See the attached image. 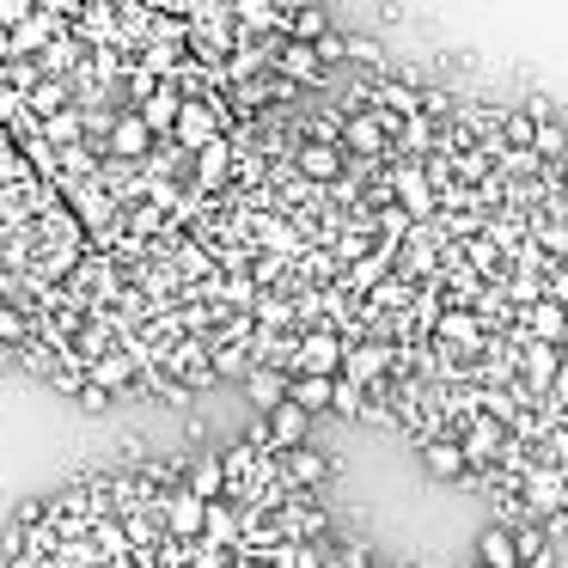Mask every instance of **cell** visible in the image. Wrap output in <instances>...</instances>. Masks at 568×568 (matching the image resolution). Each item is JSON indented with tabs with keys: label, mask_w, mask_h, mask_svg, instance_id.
<instances>
[{
	"label": "cell",
	"mask_w": 568,
	"mask_h": 568,
	"mask_svg": "<svg viewBox=\"0 0 568 568\" xmlns=\"http://www.w3.org/2000/svg\"><path fill=\"white\" fill-rule=\"evenodd\" d=\"M287 397H294L300 409H312V416H331V397H336V379L331 373H294V385H287Z\"/></svg>",
	"instance_id": "obj_18"
},
{
	"label": "cell",
	"mask_w": 568,
	"mask_h": 568,
	"mask_svg": "<svg viewBox=\"0 0 568 568\" xmlns=\"http://www.w3.org/2000/svg\"><path fill=\"white\" fill-rule=\"evenodd\" d=\"M239 385H245V404L257 409V416H270L275 404H287V385H294V373H287V367H270V361H257V367H251Z\"/></svg>",
	"instance_id": "obj_8"
},
{
	"label": "cell",
	"mask_w": 568,
	"mask_h": 568,
	"mask_svg": "<svg viewBox=\"0 0 568 568\" xmlns=\"http://www.w3.org/2000/svg\"><path fill=\"white\" fill-rule=\"evenodd\" d=\"M348 62H361V68H367V62H379V43H367V38H348Z\"/></svg>",
	"instance_id": "obj_39"
},
{
	"label": "cell",
	"mask_w": 568,
	"mask_h": 568,
	"mask_svg": "<svg viewBox=\"0 0 568 568\" xmlns=\"http://www.w3.org/2000/svg\"><path fill=\"white\" fill-rule=\"evenodd\" d=\"M74 214H87L92 233H111V221H116V196H104L99 184H74Z\"/></svg>",
	"instance_id": "obj_22"
},
{
	"label": "cell",
	"mask_w": 568,
	"mask_h": 568,
	"mask_svg": "<svg viewBox=\"0 0 568 568\" xmlns=\"http://www.w3.org/2000/svg\"><path fill=\"white\" fill-rule=\"evenodd\" d=\"M324 31H331V13H324L318 0H300L294 13H287V38H300V43H318Z\"/></svg>",
	"instance_id": "obj_26"
},
{
	"label": "cell",
	"mask_w": 568,
	"mask_h": 568,
	"mask_svg": "<svg viewBox=\"0 0 568 568\" xmlns=\"http://www.w3.org/2000/svg\"><path fill=\"white\" fill-rule=\"evenodd\" d=\"M331 477H336V458L318 453V446H294V453H282V483L294 495H318Z\"/></svg>",
	"instance_id": "obj_4"
},
{
	"label": "cell",
	"mask_w": 568,
	"mask_h": 568,
	"mask_svg": "<svg viewBox=\"0 0 568 568\" xmlns=\"http://www.w3.org/2000/svg\"><path fill=\"white\" fill-rule=\"evenodd\" d=\"M275 74L294 80V87H318V80H324V62H318V50H312V43L287 38L282 50H275Z\"/></svg>",
	"instance_id": "obj_15"
},
{
	"label": "cell",
	"mask_w": 568,
	"mask_h": 568,
	"mask_svg": "<svg viewBox=\"0 0 568 568\" xmlns=\"http://www.w3.org/2000/svg\"><path fill=\"white\" fill-rule=\"evenodd\" d=\"M550 111H556V104H550V99H544V92H538V99H531V104H526V116H531V123H550Z\"/></svg>",
	"instance_id": "obj_40"
},
{
	"label": "cell",
	"mask_w": 568,
	"mask_h": 568,
	"mask_svg": "<svg viewBox=\"0 0 568 568\" xmlns=\"http://www.w3.org/2000/svg\"><path fill=\"white\" fill-rule=\"evenodd\" d=\"M153 153V129H148V116L141 111H123L111 123V160L116 165H141Z\"/></svg>",
	"instance_id": "obj_9"
},
{
	"label": "cell",
	"mask_w": 568,
	"mask_h": 568,
	"mask_svg": "<svg viewBox=\"0 0 568 568\" xmlns=\"http://www.w3.org/2000/svg\"><path fill=\"white\" fill-rule=\"evenodd\" d=\"M74 404H80V409H87V416H104V409H111V404H116V392H104V385H99V379H87V385H80V397H74Z\"/></svg>",
	"instance_id": "obj_33"
},
{
	"label": "cell",
	"mask_w": 568,
	"mask_h": 568,
	"mask_svg": "<svg viewBox=\"0 0 568 568\" xmlns=\"http://www.w3.org/2000/svg\"><path fill=\"white\" fill-rule=\"evenodd\" d=\"M294 172L306 178V184H336V178H343V153H336L331 141H306V148L294 153Z\"/></svg>",
	"instance_id": "obj_16"
},
{
	"label": "cell",
	"mask_w": 568,
	"mask_h": 568,
	"mask_svg": "<svg viewBox=\"0 0 568 568\" xmlns=\"http://www.w3.org/2000/svg\"><path fill=\"white\" fill-rule=\"evenodd\" d=\"M26 19H31V0H0V26L7 31H19Z\"/></svg>",
	"instance_id": "obj_37"
},
{
	"label": "cell",
	"mask_w": 568,
	"mask_h": 568,
	"mask_svg": "<svg viewBox=\"0 0 568 568\" xmlns=\"http://www.w3.org/2000/svg\"><path fill=\"white\" fill-rule=\"evenodd\" d=\"M13 55H19V38H13V31H7V26H0V68L13 62Z\"/></svg>",
	"instance_id": "obj_41"
},
{
	"label": "cell",
	"mask_w": 568,
	"mask_h": 568,
	"mask_svg": "<svg viewBox=\"0 0 568 568\" xmlns=\"http://www.w3.org/2000/svg\"><path fill=\"white\" fill-rule=\"evenodd\" d=\"M312 50H318V62H324V68H336V62H348V38H343V31H324V38H318V43H312Z\"/></svg>",
	"instance_id": "obj_35"
},
{
	"label": "cell",
	"mask_w": 568,
	"mask_h": 568,
	"mask_svg": "<svg viewBox=\"0 0 568 568\" xmlns=\"http://www.w3.org/2000/svg\"><path fill=\"white\" fill-rule=\"evenodd\" d=\"M43 123H50V141L74 148V135H80V111H55V116H43Z\"/></svg>",
	"instance_id": "obj_36"
},
{
	"label": "cell",
	"mask_w": 568,
	"mask_h": 568,
	"mask_svg": "<svg viewBox=\"0 0 568 568\" xmlns=\"http://www.w3.org/2000/svg\"><path fill=\"white\" fill-rule=\"evenodd\" d=\"M477 562H483V568H519L514 526H483V531H477Z\"/></svg>",
	"instance_id": "obj_20"
},
{
	"label": "cell",
	"mask_w": 568,
	"mask_h": 568,
	"mask_svg": "<svg viewBox=\"0 0 568 568\" xmlns=\"http://www.w3.org/2000/svg\"><path fill=\"white\" fill-rule=\"evenodd\" d=\"M0 568H55V562H43V556H13V562H0Z\"/></svg>",
	"instance_id": "obj_42"
},
{
	"label": "cell",
	"mask_w": 568,
	"mask_h": 568,
	"mask_svg": "<svg viewBox=\"0 0 568 568\" xmlns=\"http://www.w3.org/2000/svg\"><path fill=\"white\" fill-rule=\"evenodd\" d=\"M209 141H221V116H214V104L184 99V111H178V148H184V153H202Z\"/></svg>",
	"instance_id": "obj_12"
},
{
	"label": "cell",
	"mask_w": 568,
	"mask_h": 568,
	"mask_svg": "<svg viewBox=\"0 0 568 568\" xmlns=\"http://www.w3.org/2000/svg\"><path fill=\"white\" fill-rule=\"evenodd\" d=\"M531 148H538L544 160H556V153L568 148V129H562V123H556V116H550V123H538V135H531Z\"/></svg>",
	"instance_id": "obj_32"
},
{
	"label": "cell",
	"mask_w": 568,
	"mask_h": 568,
	"mask_svg": "<svg viewBox=\"0 0 568 568\" xmlns=\"http://www.w3.org/2000/svg\"><path fill=\"white\" fill-rule=\"evenodd\" d=\"M263 422H270L275 453H294V446H312V428H318V416H312V409H300L294 397H287V404H275Z\"/></svg>",
	"instance_id": "obj_7"
},
{
	"label": "cell",
	"mask_w": 568,
	"mask_h": 568,
	"mask_svg": "<svg viewBox=\"0 0 568 568\" xmlns=\"http://www.w3.org/2000/svg\"><path fill=\"white\" fill-rule=\"evenodd\" d=\"M239 26L245 31H275V26H287V7H275V0H239Z\"/></svg>",
	"instance_id": "obj_28"
},
{
	"label": "cell",
	"mask_w": 568,
	"mask_h": 568,
	"mask_svg": "<svg viewBox=\"0 0 568 568\" xmlns=\"http://www.w3.org/2000/svg\"><path fill=\"white\" fill-rule=\"evenodd\" d=\"M209 361L221 379H245L251 367H257V355H251V343H226V336H209Z\"/></svg>",
	"instance_id": "obj_21"
},
{
	"label": "cell",
	"mask_w": 568,
	"mask_h": 568,
	"mask_svg": "<svg viewBox=\"0 0 568 568\" xmlns=\"http://www.w3.org/2000/svg\"><path fill=\"white\" fill-rule=\"evenodd\" d=\"M26 104H31V116H55V111H68V87L62 80H38L26 92Z\"/></svg>",
	"instance_id": "obj_29"
},
{
	"label": "cell",
	"mask_w": 568,
	"mask_h": 568,
	"mask_svg": "<svg viewBox=\"0 0 568 568\" xmlns=\"http://www.w3.org/2000/svg\"><path fill=\"white\" fill-rule=\"evenodd\" d=\"M562 367H568V361H562V343H538V336H526V343H519V379H526V385L550 392Z\"/></svg>",
	"instance_id": "obj_10"
},
{
	"label": "cell",
	"mask_w": 568,
	"mask_h": 568,
	"mask_svg": "<svg viewBox=\"0 0 568 568\" xmlns=\"http://www.w3.org/2000/svg\"><path fill=\"white\" fill-rule=\"evenodd\" d=\"M331 416L336 422H367V385L336 373V397H331Z\"/></svg>",
	"instance_id": "obj_25"
},
{
	"label": "cell",
	"mask_w": 568,
	"mask_h": 568,
	"mask_svg": "<svg viewBox=\"0 0 568 568\" xmlns=\"http://www.w3.org/2000/svg\"><path fill=\"white\" fill-rule=\"evenodd\" d=\"M519 495H526L531 519H550L568 507V483H562V465H550V458H538V465L519 477Z\"/></svg>",
	"instance_id": "obj_3"
},
{
	"label": "cell",
	"mask_w": 568,
	"mask_h": 568,
	"mask_svg": "<svg viewBox=\"0 0 568 568\" xmlns=\"http://www.w3.org/2000/svg\"><path fill=\"white\" fill-rule=\"evenodd\" d=\"M26 550H31L26 519H7V531H0V562H13V556H26Z\"/></svg>",
	"instance_id": "obj_31"
},
{
	"label": "cell",
	"mask_w": 568,
	"mask_h": 568,
	"mask_svg": "<svg viewBox=\"0 0 568 568\" xmlns=\"http://www.w3.org/2000/svg\"><path fill=\"white\" fill-rule=\"evenodd\" d=\"M160 514H165V531H172V538L202 544V526H209V501H202V495H190L184 483H178V489L160 495Z\"/></svg>",
	"instance_id": "obj_5"
},
{
	"label": "cell",
	"mask_w": 568,
	"mask_h": 568,
	"mask_svg": "<svg viewBox=\"0 0 568 568\" xmlns=\"http://www.w3.org/2000/svg\"><path fill=\"white\" fill-rule=\"evenodd\" d=\"M343 148L355 153V160L373 165V160H385V148H392V129H385L373 111H355V116L343 123Z\"/></svg>",
	"instance_id": "obj_11"
},
{
	"label": "cell",
	"mask_w": 568,
	"mask_h": 568,
	"mask_svg": "<svg viewBox=\"0 0 568 568\" xmlns=\"http://www.w3.org/2000/svg\"><path fill=\"white\" fill-rule=\"evenodd\" d=\"M87 379H99L104 392H141V361L129 355V348H111V355H99V361H87Z\"/></svg>",
	"instance_id": "obj_13"
},
{
	"label": "cell",
	"mask_w": 568,
	"mask_h": 568,
	"mask_svg": "<svg viewBox=\"0 0 568 568\" xmlns=\"http://www.w3.org/2000/svg\"><path fill=\"white\" fill-rule=\"evenodd\" d=\"M184 489L202 495V501H221V495H226V465H221V453H190Z\"/></svg>",
	"instance_id": "obj_17"
},
{
	"label": "cell",
	"mask_w": 568,
	"mask_h": 568,
	"mask_svg": "<svg viewBox=\"0 0 568 568\" xmlns=\"http://www.w3.org/2000/svg\"><path fill=\"white\" fill-rule=\"evenodd\" d=\"M153 92H160V68H129V99L148 104Z\"/></svg>",
	"instance_id": "obj_34"
},
{
	"label": "cell",
	"mask_w": 568,
	"mask_h": 568,
	"mask_svg": "<svg viewBox=\"0 0 568 568\" xmlns=\"http://www.w3.org/2000/svg\"><path fill=\"white\" fill-rule=\"evenodd\" d=\"M13 38H19V50H50V38H55V19H50V13H31L26 26L13 31Z\"/></svg>",
	"instance_id": "obj_30"
},
{
	"label": "cell",
	"mask_w": 568,
	"mask_h": 568,
	"mask_svg": "<svg viewBox=\"0 0 568 568\" xmlns=\"http://www.w3.org/2000/svg\"><path fill=\"white\" fill-rule=\"evenodd\" d=\"M416 453H422V470L440 477V483H465L470 477V458H465V440H458V434H434V440L416 446Z\"/></svg>",
	"instance_id": "obj_6"
},
{
	"label": "cell",
	"mask_w": 568,
	"mask_h": 568,
	"mask_svg": "<svg viewBox=\"0 0 568 568\" xmlns=\"http://www.w3.org/2000/svg\"><path fill=\"white\" fill-rule=\"evenodd\" d=\"M226 178H233V148H226V135H221V141H209V148L196 153V184L202 190H221Z\"/></svg>",
	"instance_id": "obj_23"
},
{
	"label": "cell",
	"mask_w": 568,
	"mask_h": 568,
	"mask_svg": "<svg viewBox=\"0 0 568 568\" xmlns=\"http://www.w3.org/2000/svg\"><path fill=\"white\" fill-rule=\"evenodd\" d=\"M514 324H519L526 336H538V343H562V336H568V306H562L556 294H544V300H531V306L519 312Z\"/></svg>",
	"instance_id": "obj_14"
},
{
	"label": "cell",
	"mask_w": 568,
	"mask_h": 568,
	"mask_svg": "<svg viewBox=\"0 0 568 568\" xmlns=\"http://www.w3.org/2000/svg\"><path fill=\"white\" fill-rule=\"evenodd\" d=\"M343 361H348V336L336 331V324H318V331H300V361H294V373H343Z\"/></svg>",
	"instance_id": "obj_2"
},
{
	"label": "cell",
	"mask_w": 568,
	"mask_h": 568,
	"mask_svg": "<svg viewBox=\"0 0 568 568\" xmlns=\"http://www.w3.org/2000/svg\"><path fill=\"white\" fill-rule=\"evenodd\" d=\"M392 190H397V202H404V209L416 214V221H428V214H434V184L422 178V165H397Z\"/></svg>",
	"instance_id": "obj_19"
},
{
	"label": "cell",
	"mask_w": 568,
	"mask_h": 568,
	"mask_svg": "<svg viewBox=\"0 0 568 568\" xmlns=\"http://www.w3.org/2000/svg\"><path fill=\"white\" fill-rule=\"evenodd\" d=\"M7 178H26V160H19L7 141H0V184H7Z\"/></svg>",
	"instance_id": "obj_38"
},
{
	"label": "cell",
	"mask_w": 568,
	"mask_h": 568,
	"mask_svg": "<svg viewBox=\"0 0 568 568\" xmlns=\"http://www.w3.org/2000/svg\"><path fill=\"white\" fill-rule=\"evenodd\" d=\"M446 434H458V440H465V458H470V470L495 465V458H501V446H507V422H495L489 409H477V416H458Z\"/></svg>",
	"instance_id": "obj_1"
},
{
	"label": "cell",
	"mask_w": 568,
	"mask_h": 568,
	"mask_svg": "<svg viewBox=\"0 0 568 568\" xmlns=\"http://www.w3.org/2000/svg\"><path fill=\"white\" fill-rule=\"evenodd\" d=\"M135 111L148 116L153 135H178V111H184V99H178V92H153V99L135 104Z\"/></svg>",
	"instance_id": "obj_27"
},
{
	"label": "cell",
	"mask_w": 568,
	"mask_h": 568,
	"mask_svg": "<svg viewBox=\"0 0 568 568\" xmlns=\"http://www.w3.org/2000/svg\"><path fill=\"white\" fill-rule=\"evenodd\" d=\"M251 318H257L263 331H300V300H282V294H257V306H251Z\"/></svg>",
	"instance_id": "obj_24"
}]
</instances>
